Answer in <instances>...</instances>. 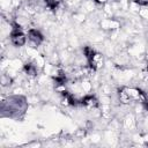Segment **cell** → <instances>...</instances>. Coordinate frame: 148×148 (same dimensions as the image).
Returning <instances> with one entry per match:
<instances>
[{"mask_svg": "<svg viewBox=\"0 0 148 148\" xmlns=\"http://www.w3.org/2000/svg\"><path fill=\"white\" fill-rule=\"evenodd\" d=\"M66 80H67V79H66V75H65L62 72H60V73L54 77V81H56L58 84H64V83L66 82Z\"/></svg>", "mask_w": 148, "mask_h": 148, "instance_id": "cell-8", "label": "cell"}, {"mask_svg": "<svg viewBox=\"0 0 148 148\" xmlns=\"http://www.w3.org/2000/svg\"><path fill=\"white\" fill-rule=\"evenodd\" d=\"M134 2H136L138 5H141V6H147L148 5V0H134Z\"/></svg>", "mask_w": 148, "mask_h": 148, "instance_id": "cell-9", "label": "cell"}, {"mask_svg": "<svg viewBox=\"0 0 148 148\" xmlns=\"http://www.w3.org/2000/svg\"><path fill=\"white\" fill-rule=\"evenodd\" d=\"M10 40L15 46H22L25 43V36L21 31L20 25L17 23H13V30L10 34Z\"/></svg>", "mask_w": 148, "mask_h": 148, "instance_id": "cell-2", "label": "cell"}, {"mask_svg": "<svg viewBox=\"0 0 148 148\" xmlns=\"http://www.w3.org/2000/svg\"><path fill=\"white\" fill-rule=\"evenodd\" d=\"M147 69H148V65H147Z\"/></svg>", "mask_w": 148, "mask_h": 148, "instance_id": "cell-12", "label": "cell"}, {"mask_svg": "<svg viewBox=\"0 0 148 148\" xmlns=\"http://www.w3.org/2000/svg\"><path fill=\"white\" fill-rule=\"evenodd\" d=\"M24 71H25L27 74H29V75H31V76H34V75L37 74V68H36V66H35L34 64H31V62H27V64L24 65Z\"/></svg>", "mask_w": 148, "mask_h": 148, "instance_id": "cell-6", "label": "cell"}, {"mask_svg": "<svg viewBox=\"0 0 148 148\" xmlns=\"http://www.w3.org/2000/svg\"><path fill=\"white\" fill-rule=\"evenodd\" d=\"M54 1H56V2H58V3H59V2H60V1H61V0H54Z\"/></svg>", "mask_w": 148, "mask_h": 148, "instance_id": "cell-11", "label": "cell"}, {"mask_svg": "<svg viewBox=\"0 0 148 148\" xmlns=\"http://www.w3.org/2000/svg\"><path fill=\"white\" fill-rule=\"evenodd\" d=\"M25 109V101L23 97H13L8 101L2 102V111H8L9 116H14L20 111L23 112Z\"/></svg>", "mask_w": 148, "mask_h": 148, "instance_id": "cell-1", "label": "cell"}, {"mask_svg": "<svg viewBox=\"0 0 148 148\" xmlns=\"http://www.w3.org/2000/svg\"><path fill=\"white\" fill-rule=\"evenodd\" d=\"M61 95H62V97L68 102L69 105H76V104H77V101L74 98V96H73L71 92L64 90V91H61Z\"/></svg>", "mask_w": 148, "mask_h": 148, "instance_id": "cell-5", "label": "cell"}, {"mask_svg": "<svg viewBox=\"0 0 148 148\" xmlns=\"http://www.w3.org/2000/svg\"><path fill=\"white\" fill-rule=\"evenodd\" d=\"M81 104L84 105V106H88V108H96V106H98V101H97V98L95 96L88 95V96L82 98Z\"/></svg>", "mask_w": 148, "mask_h": 148, "instance_id": "cell-4", "label": "cell"}, {"mask_svg": "<svg viewBox=\"0 0 148 148\" xmlns=\"http://www.w3.org/2000/svg\"><path fill=\"white\" fill-rule=\"evenodd\" d=\"M83 53H84V56H86V58H87L88 61L91 60V59L95 57V54H96L95 50H94L92 47H90V46H84V49H83Z\"/></svg>", "mask_w": 148, "mask_h": 148, "instance_id": "cell-7", "label": "cell"}, {"mask_svg": "<svg viewBox=\"0 0 148 148\" xmlns=\"http://www.w3.org/2000/svg\"><path fill=\"white\" fill-rule=\"evenodd\" d=\"M142 104H143V108H145L146 110H148V98L143 99V101H142Z\"/></svg>", "mask_w": 148, "mask_h": 148, "instance_id": "cell-10", "label": "cell"}, {"mask_svg": "<svg viewBox=\"0 0 148 148\" xmlns=\"http://www.w3.org/2000/svg\"><path fill=\"white\" fill-rule=\"evenodd\" d=\"M28 37H29V39H30L35 45H39V44L43 42V39H44L43 35H42L40 31H38L37 29H30L29 32H28Z\"/></svg>", "mask_w": 148, "mask_h": 148, "instance_id": "cell-3", "label": "cell"}]
</instances>
